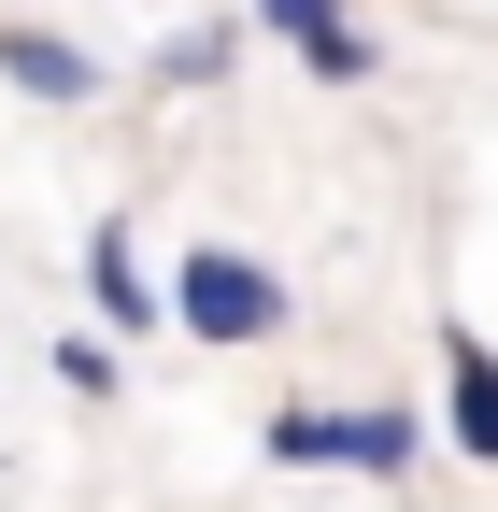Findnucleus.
I'll return each instance as SVG.
<instances>
[{"mask_svg": "<svg viewBox=\"0 0 498 512\" xmlns=\"http://www.w3.org/2000/svg\"><path fill=\"white\" fill-rule=\"evenodd\" d=\"M171 328H200V342H271L285 328V271H271V256H242V242H200V256H185V271H171Z\"/></svg>", "mask_w": 498, "mask_h": 512, "instance_id": "obj_1", "label": "nucleus"}, {"mask_svg": "<svg viewBox=\"0 0 498 512\" xmlns=\"http://www.w3.org/2000/svg\"><path fill=\"white\" fill-rule=\"evenodd\" d=\"M257 441H271V470H385V484H399L427 427H413V413H314V399H299V413H271Z\"/></svg>", "mask_w": 498, "mask_h": 512, "instance_id": "obj_2", "label": "nucleus"}, {"mask_svg": "<svg viewBox=\"0 0 498 512\" xmlns=\"http://www.w3.org/2000/svg\"><path fill=\"white\" fill-rule=\"evenodd\" d=\"M257 29L314 57V86H370V29L342 15V0H257Z\"/></svg>", "mask_w": 498, "mask_h": 512, "instance_id": "obj_3", "label": "nucleus"}, {"mask_svg": "<svg viewBox=\"0 0 498 512\" xmlns=\"http://www.w3.org/2000/svg\"><path fill=\"white\" fill-rule=\"evenodd\" d=\"M442 427H456V456L498 470V342H470V328H442Z\"/></svg>", "mask_w": 498, "mask_h": 512, "instance_id": "obj_4", "label": "nucleus"}, {"mask_svg": "<svg viewBox=\"0 0 498 512\" xmlns=\"http://www.w3.org/2000/svg\"><path fill=\"white\" fill-rule=\"evenodd\" d=\"M86 285H100V313H114V328H157V313H171V285H143L129 228H100V242H86Z\"/></svg>", "mask_w": 498, "mask_h": 512, "instance_id": "obj_5", "label": "nucleus"}, {"mask_svg": "<svg viewBox=\"0 0 498 512\" xmlns=\"http://www.w3.org/2000/svg\"><path fill=\"white\" fill-rule=\"evenodd\" d=\"M0 72H15L29 100H86V86H100L86 43H57V29H0Z\"/></svg>", "mask_w": 498, "mask_h": 512, "instance_id": "obj_6", "label": "nucleus"}, {"mask_svg": "<svg viewBox=\"0 0 498 512\" xmlns=\"http://www.w3.org/2000/svg\"><path fill=\"white\" fill-rule=\"evenodd\" d=\"M214 72H228V29H171L157 43V86H214Z\"/></svg>", "mask_w": 498, "mask_h": 512, "instance_id": "obj_7", "label": "nucleus"}, {"mask_svg": "<svg viewBox=\"0 0 498 512\" xmlns=\"http://www.w3.org/2000/svg\"><path fill=\"white\" fill-rule=\"evenodd\" d=\"M57 384H72V399H114V342L72 328V342H57Z\"/></svg>", "mask_w": 498, "mask_h": 512, "instance_id": "obj_8", "label": "nucleus"}]
</instances>
